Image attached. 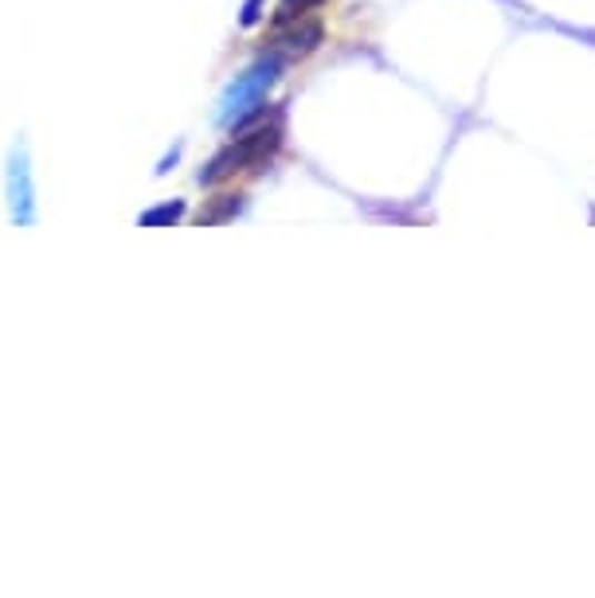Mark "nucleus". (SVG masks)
I'll list each match as a JSON object with an SVG mask.
<instances>
[{
  "label": "nucleus",
  "mask_w": 595,
  "mask_h": 598,
  "mask_svg": "<svg viewBox=\"0 0 595 598\" xmlns=\"http://www.w3.org/2000/svg\"><path fill=\"white\" fill-rule=\"evenodd\" d=\"M318 4H326V0H282V4H278V12H275V28H282V24H290V20L306 17V12L318 9Z\"/></svg>",
  "instance_id": "nucleus-7"
},
{
  "label": "nucleus",
  "mask_w": 595,
  "mask_h": 598,
  "mask_svg": "<svg viewBox=\"0 0 595 598\" xmlns=\"http://www.w3.org/2000/svg\"><path fill=\"white\" fill-rule=\"evenodd\" d=\"M278 74H282V59L278 56L259 59V63H251L244 74H236V82L220 94L224 130H239V126H247L251 118H259L262 102H267V90L278 82Z\"/></svg>",
  "instance_id": "nucleus-2"
},
{
  "label": "nucleus",
  "mask_w": 595,
  "mask_h": 598,
  "mask_svg": "<svg viewBox=\"0 0 595 598\" xmlns=\"http://www.w3.org/2000/svg\"><path fill=\"white\" fill-rule=\"evenodd\" d=\"M262 4L267 0H244V12H239V24L244 28H255L262 20Z\"/></svg>",
  "instance_id": "nucleus-8"
},
{
  "label": "nucleus",
  "mask_w": 595,
  "mask_h": 598,
  "mask_svg": "<svg viewBox=\"0 0 595 598\" xmlns=\"http://www.w3.org/2000/svg\"><path fill=\"white\" fill-rule=\"evenodd\" d=\"M4 200H9V219L17 227H32L40 219V200H36V177L28 146L17 141L9 149V169H4Z\"/></svg>",
  "instance_id": "nucleus-3"
},
{
  "label": "nucleus",
  "mask_w": 595,
  "mask_h": 598,
  "mask_svg": "<svg viewBox=\"0 0 595 598\" xmlns=\"http://www.w3.org/2000/svg\"><path fill=\"white\" fill-rule=\"evenodd\" d=\"M321 36H326L321 20L298 17V20H290V24L278 28L275 43H278V51H286V56H310V51L321 43Z\"/></svg>",
  "instance_id": "nucleus-4"
},
{
  "label": "nucleus",
  "mask_w": 595,
  "mask_h": 598,
  "mask_svg": "<svg viewBox=\"0 0 595 598\" xmlns=\"http://www.w3.org/2000/svg\"><path fill=\"white\" fill-rule=\"evenodd\" d=\"M239 211H244V196H239V192H220V196H212L205 208L196 211V223H200V227L228 223V219H236Z\"/></svg>",
  "instance_id": "nucleus-5"
},
{
  "label": "nucleus",
  "mask_w": 595,
  "mask_h": 598,
  "mask_svg": "<svg viewBox=\"0 0 595 598\" xmlns=\"http://www.w3.org/2000/svg\"><path fill=\"white\" fill-rule=\"evenodd\" d=\"M180 219H185V200H165V203H157V208L141 211L138 223L141 227H172V223H180Z\"/></svg>",
  "instance_id": "nucleus-6"
},
{
  "label": "nucleus",
  "mask_w": 595,
  "mask_h": 598,
  "mask_svg": "<svg viewBox=\"0 0 595 598\" xmlns=\"http://www.w3.org/2000/svg\"><path fill=\"white\" fill-rule=\"evenodd\" d=\"M180 153H185V146H180V141H177V146H172V149H169V153H165V157H161V165H157V177H165V172H169V169H172V165H177V161H180Z\"/></svg>",
  "instance_id": "nucleus-9"
},
{
  "label": "nucleus",
  "mask_w": 595,
  "mask_h": 598,
  "mask_svg": "<svg viewBox=\"0 0 595 598\" xmlns=\"http://www.w3.org/2000/svg\"><path fill=\"white\" fill-rule=\"evenodd\" d=\"M278 146H282V126H278V122L255 126L251 133H244V138H236L231 146H224L220 153H216L212 161L205 165V169L196 172V180L212 188V185H224V180H231L236 172L262 169V165H267L270 157L278 153Z\"/></svg>",
  "instance_id": "nucleus-1"
}]
</instances>
